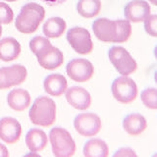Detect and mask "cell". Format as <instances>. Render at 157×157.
Returning a JSON list of instances; mask_svg holds the SVG:
<instances>
[{"mask_svg": "<svg viewBox=\"0 0 157 157\" xmlns=\"http://www.w3.org/2000/svg\"><path fill=\"white\" fill-rule=\"evenodd\" d=\"M14 20V12L7 3L0 2V24L7 25Z\"/></svg>", "mask_w": 157, "mask_h": 157, "instance_id": "d4e9b609", "label": "cell"}, {"mask_svg": "<svg viewBox=\"0 0 157 157\" xmlns=\"http://www.w3.org/2000/svg\"><path fill=\"white\" fill-rule=\"evenodd\" d=\"M26 156H36V157H38L39 155H38V152H33V151H31Z\"/></svg>", "mask_w": 157, "mask_h": 157, "instance_id": "1f68e13d", "label": "cell"}, {"mask_svg": "<svg viewBox=\"0 0 157 157\" xmlns=\"http://www.w3.org/2000/svg\"><path fill=\"white\" fill-rule=\"evenodd\" d=\"M125 17L131 23H140L149 16L151 9L145 0H132L125 6Z\"/></svg>", "mask_w": 157, "mask_h": 157, "instance_id": "8fae6325", "label": "cell"}, {"mask_svg": "<svg viewBox=\"0 0 157 157\" xmlns=\"http://www.w3.org/2000/svg\"><path fill=\"white\" fill-rule=\"evenodd\" d=\"M66 27L67 24L64 19L60 17H52L43 24L42 31L47 38H58L65 33Z\"/></svg>", "mask_w": 157, "mask_h": 157, "instance_id": "d6986e66", "label": "cell"}, {"mask_svg": "<svg viewBox=\"0 0 157 157\" xmlns=\"http://www.w3.org/2000/svg\"><path fill=\"white\" fill-rule=\"evenodd\" d=\"M140 99L147 108L155 110L157 108V90L155 87L146 88L141 92Z\"/></svg>", "mask_w": 157, "mask_h": 157, "instance_id": "cb8c5ba5", "label": "cell"}, {"mask_svg": "<svg viewBox=\"0 0 157 157\" xmlns=\"http://www.w3.org/2000/svg\"><path fill=\"white\" fill-rule=\"evenodd\" d=\"M9 87H10V86L6 80V77H5L4 67H3L0 69V90H7Z\"/></svg>", "mask_w": 157, "mask_h": 157, "instance_id": "f1b7e54d", "label": "cell"}, {"mask_svg": "<svg viewBox=\"0 0 157 157\" xmlns=\"http://www.w3.org/2000/svg\"><path fill=\"white\" fill-rule=\"evenodd\" d=\"M92 31L94 36L103 42H115L116 23L107 18H99L92 24Z\"/></svg>", "mask_w": 157, "mask_h": 157, "instance_id": "4fadbf2b", "label": "cell"}, {"mask_svg": "<svg viewBox=\"0 0 157 157\" xmlns=\"http://www.w3.org/2000/svg\"><path fill=\"white\" fill-rule=\"evenodd\" d=\"M26 144L33 152H39L47 145V135L42 130L32 129L26 136Z\"/></svg>", "mask_w": 157, "mask_h": 157, "instance_id": "ac0fdd59", "label": "cell"}, {"mask_svg": "<svg viewBox=\"0 0 157 157\" xmlns=\"http://www.w3.org/2000/svg\"><path fill=\"white\" fill-rule=\"evenodd\" d=\"M112 94L116 100L121 103H131L137 95V86L136 82L128 76L117 78L112 83Z\"/></svg>", "mask_w": 157, "mask_h": 157, "instance_id": "5b68a950", "label": "cell"}, {"mask_svg": "<svg viewBox=\"0 0 157 157\" xmlns=\"http://www.w3.org/2000/svg\"><path fill=\"white\" fill-rule=\"evenodd\" d=\"M114 157H136V153L132 148H120L114 153Z\"/></svg>", "mask_w": 157, "mask_h": 157, "instance_id": "83f0119b", "label": "cell"}, {"mask_svg": "<svg viewBox=\"0 0 157 157\" xmlns=\"http://www.w3.org/2000/svg\"><path fill=\"white\" fill-rule=\"evenodd\" d=\"M109 147L100 139H91L83 146V155L86 157H107Z\"/></svg>", "mask_w": 157, "mask_h": 157, "instance_id": "ffe728a7", "label": "cell"}, {"mask_svg": "<svg viewBox=\"0 0 157 157\" xmlns=\"http://www.w3.org/2000/svg\"><path fill=\"white\" fill-rule=\"evenodd\" d=\"M36 56L37 61L42 68L46 70H54L60 67L64 62V55L59 48L47 44L39 50Z\"/></svg>", "mask_w": 157, "mask_h": 157, "instance_id": "9c48e42d", "label": "cell"}, {"mask_svg": "<svg viewBox=\"0 0 157 157\" xmlns=\"http://www.w3.org/2000/svg\"><path fill=\"white\" fill-rule=\"evenodd\" d=\"M31 94L23 88H16L9 92L7 95V103L9 107L15 111H24L31 105Z\"/></svg>", "mask_w": 157, "mask_h": 157, "instance_id": "9a60e30c", "label": "cell"}, {"mask_svg": "<svg viewBox=\"0 0 157 157\" xmlns=\"http://www.w3.org/2000/svg\"><path fill=\"white\" fill-rule=\"evenodd\" d=\"M5 1H7V2H14V1H17V0H5Z\"/></svg>", "mask_w": 157, "mask_h": 157, "instance_id": "e575fe53", "label": "cell"}, {"mask_svg": "<svg viewBox=\"0 0 157 157\" xmlns=\"http://www.w3.org/2000/svg\"><path fill=\"white\" fill-rule=\"evenodd\" d=\"M44 17H45V10L41 5L29 2L22 7L16 18L15 27L22 33H33L36 32L39 24L43 21Z\"/></svg>", "mask_w": 157, "mask_h": 157, "instance_id": "6da1fadb", "label": "cell"}, {"mask_svg": "<svg viewBox=\"0 0 157 157\" xmlns=\"http://www.w3.org/2000/svg\"><path fill=\"white\" fill-rule=\"evenodd\" d=\"M68 103L78 110H86L91 104V96L86 88L81 86H71L65 91Z\"/></svg>", "mask_w": 157, "mask_h": 157, "instance_id": "7c38bea8", "label": "cell"}, {"mask_svg": "<svg viewBox=\"0 0 157 157\" xmlns=\"http://www.w3.org/2000/svg\"><path fill=\"white\" fill-rule=\"evenodd\" d=\"M101 5L100 0H78L77 11L82 18L90 19L99 14Z\"/></svg>", "mask_w": 157, "mask_h": 157, "instance_id": "7402d4cb", "label": "cell"}, {"mask_svg": "<svg viewBox=\"0 0 157 157\" xmlns=\"http://www.w3.org/2000/svg\"><path fill=\"white\" fill-rule=\"evenodd\" d=\"M47 44H50V40H49L47 37L36 36L29 41V48H31L32 52L36 55V54L40 50L42 47L47 45Z\"/></svg>", "mask_w": 157, "mask_h": 157, "instance_id": "4316f807", "label": "cell"}, {"mask_svg": "<svg viewBox=\"0 0 157 157\" xmlns=\"http://www.w3.org/2000/svg\"><path fill=\"white\" fill-rule=\"evenodd\" d=\"M116 23V38L115 42L122 43L127 41L132 34V25L128 20H115Z\"/></svg>", "mask_w": 157, "mask_h": 157, "instance_id": "603a6c76", "label": "cell"}, {"mask_svg": "<svg viewBox=\"0 0 157 157\" xmlns=\"http://www.w3.org/2000/svg\"><path fill=\"white\" fill-rule=\"evenodd\" d=\"M44 90L51 96H60L68 88L66 78L60 74H51L43 82Z\"/></svg>", "mask_w": 157, "mask_h": 157, "instance_id": "5bb4252c", "label": "cell"}, {"mask_svg": "<svg viewBox=\"0 0 157 157\" xmlns=\"http://www.w3.org/2000/svg\"><path fill=\"white\" fill-rule=\"evenodd\" d=\"M33 124L41 127L52 126L56 121V104L47 96L37 97L29 112Z\"/></svg>", "mask_w": 157, "mask_h": 157, "instance_id": "7a4b0ae2", "label": "cell"}, {"mask_svg": "<svg viewBox=\"0 0 157 157\" xmlns=\"http://www.w3.org/2000/svg\"><path fill=\"white\" fill-rule=\"evenodd\" d=\"M44 3H46L49 6H57V5H60L65 3L67 0H41Z\"/></svg>", "mask_w": 157, "mask_h": 157, "instance_id": "f546056e", "label": "cell"}, {"mask_svg": "<svg viewBox=\"0 0 157 157\" xmlns=\"http://www.w3.org/2000/svg\"><path fill=\"white\" fill-rule=\"evenodd\" d=\"M149 1L151 2V4H153V5L157 4V0H149Z\"/></svg>", "mask_w": 157, "mask_h": 157, "instance_id": "d6a6232c", "label": "cell"}, {"mask_svg": "<svg viewBox=\"0 0 157 157\" xmlns=\"http://www.w3.org/2000/svg\"><path fill=\"white\" fill-rule=\"evenodd\" d=\"M4 73L10 87L19 86L26 81L28 72L27 68L23 65H12L4 67Z\"/></svg>", "mask_w": 157, "mask_h": 157, "instance_id": "44dd1931", "label": "cell"}, {"mask_svg": "<svg viewBox=\"0 0 157 157\" xmlns=\"http://www.w3.org/2000/svg\"><path fill=\"white\" fill-rule=\"evenodd\" d=\"M1 36H2V26L0 24V37H1Z\"/></svg>", "mask_w": 157, "mask_h": 157, "instance_id": "836d02e7", "label": "cell"}, {"mask_svg": "<svg viewBox=\"0 0 157 157\" xmlns=\"http://www.w3.org/2000/svg\"><path fill=\"white\" fill-rule=\"evenodd\" d=\"M66 72L71 80L78 82H85L92 78L94 74V67L86 59L78 58L68 63Z\"/></svg>", "mask_w": 157, "mask_h": 157, "instance_id": "52a82bcc", "label": "cell"}, {"mask_svg": "<svg viewBox=\"0 0 157 157\" xmlns=\"http://www.w3.org/2000/svg\"><path fill=\"white\" fill-rule=\"evenodd\" d=\"M147 127L145 118L140 114H130L123 121V128L127 134L131 136H137L141 134Z\"/></svg>", "mask_w": 157, "mask_h": 157, "instance_id": "e0dca14e", "label": "cell"}, {"mask_svg": "<svg viewBox=\"0 0 157 157\" xmlns=\"http://www.w3.org/2000/svg\"><path fill=\"white\" fill-rule=\"evenodd\" d=\"M22 135V126L12 117H4L0 120V140L6 144H15Z\"/></svg>", "mask_w": 157, "mask_h": 157, "instance_id": "30bf717a", "label": "cell"}, {"mask_svg": "<svg viewBox=\"0 0 157 157\" xmlns=\"http://www.w3.org/2000/svg\"><path fill=\"white\" fill-rule=\"evenodd\" d=\"M9 156V151L7 147L4 144H0V157H8Z\"/></svg>", "mask_w": 157, "mask_h": 157, "instance_id": "4dcf8cb0", "label": "cell"}, {"mask_svg": "<svg viewBox=\"0 0 157 157\" xmlns=\"http://www.w3.org/2000/svg\"><path fill=\"white\" fill-rule=\"evenodd\" d=\"M76 131L83 136H93L101 130L102 123L98 115L94 113H82L74 120Z\"/></svg>", "mask_w": 157, "mask_h": 157, "instance_id": "ba28073f", "label": "cell"}, {"mask_svg": "<svg viewBox=\"0 0 157 157\" xmlns=\"http://www.w3.org/2000/svg\"><path fill=\"white\" fill-rule=\"evenodd\" d=\"M67 40L77 53L86 55L92 51L93 42L90 32L85 28L75 27L67 33Z\"/></svg>", "mask_w": 157, "mask_h": 157, "instance_id": "8992f818", "label": "cell"}, {"mask_svg": "<svg viewBox=\"0 0 157 157\" xmlns=\"http://www.w3.org/2000/svg\"><path fill=\"white\" fill-rule=\"evenodd\" d=\"M108 57L112 65L122 76H130L137 68L136 61L130 52L122 46H112L108 51Z\"/></svg>", "mask_w": 157, "mask_h": 157, "instance_id": "277c9868", "label": "cell"}, {"mask_svg": "<svg viewBox=\"0 0 157 157\" xmlns=\"http://www.w3.org/2000/svg\"><path fill=\"white\" fill-rule=\"evenodd\" d=\"M49 141L56 157H70L76 151V142L73 136L63 128H53L49 132Z\"/></svg>", "mask_w": 157, "mask_h": 157, "instance_id": "3957f363", "label": "cell"}, {"mask_svg": "<svg viewBox=\"0 0 157 157\" xmlns=\"http://www.w3.org/2000/svg\"><path fill=\"white\" fill-rule=\"evenodd\" d=\"M21 53V44L14 37H4L0 40V60L10 62L16 60Z\"/></svg>", "mask_w": 157, "mask_h": 157, "instance_id": "2e32d148", "label": "cell"}, {"mask_svg": "<svg viewBox=\"0 0 157 157\" xmlns=\"http://www.w3.org/2000/svg\"><path fill=\"white\" fill-rule=\"evenodd\" d=\"M144 29L147 34L152 37L157 36V15L150 14L144 20Z\"/></svg>", "mask_w": 157, "mask_h": 157, "instance_id": "484cf974", "label": "cell"}]
</instances>
